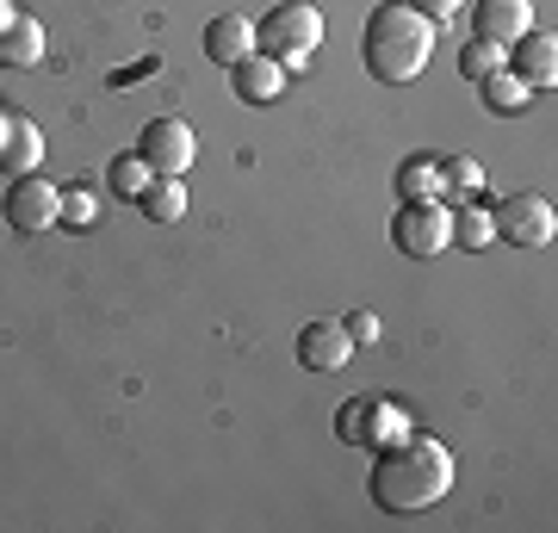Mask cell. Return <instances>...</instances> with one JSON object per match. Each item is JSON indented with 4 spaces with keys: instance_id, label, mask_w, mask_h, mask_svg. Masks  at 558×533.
Wrapping results in <instances>:
<instances>
[{
    "instance_id": "cb8c5ba5",
    "label": "cell",
    "mask_w": 558,
    "mask_h": 533,
    "mask_svg": "<svg viewBox=\"0 0 558 533\" xmlns=\"http://www.w3.org/2000/svg\"><path fill=\"white\" fill-rule=\"evenodd\" d=\"M341 329H348V341H354V348H373V341H379V316H373V311H354Z\"/></svg>"
},
{
    "instance_id": "9c48e42d",
    "label": "cell",
    "mask_w": 558,
    "mask_h": 533,
    "mask_svg": "<svg viewBox=\"0 0 558 533\" xmlns=\"http://www.w3.org/2000/svg\"><path fill=\"white\" fill-rule=\"evenodd\" d=\"M534 32V0H472V38L509 50Z\"/></svg>"
},
{
    "instance_id": "8992f818",
    "label": "cell",
    "mask_w": 558,
    "mask_h": 533,
    "mask_svg": "<svg viewBox=\"0 0 558 533\" xmlns=\"http://www.w3.org/2000/svg\"><path fill=\"white\" fill-rule=\"evenodd\" d=\"M490 230H497L509 249H546V242L558 237V211H553V198L515 193V198H502L497 211H490Z\"/></svg>"
},
{
    "instance_id": "9a60e30c",
    "label": "cell",
    "mask_w": 558,
    "mask_h": 533,
    "mask_svg": "<svg viewBox=\"0 0 558 533\" xmlns=\"http://www.w3.org/2000/svg\"><path fill=\"white\" fill-rule=\"evenodd\" d=\"M131 205H137L149 223H180L186 218V186H180V174H149V186H143Z\"/></svg>"
},
{
    "instance_id": "7402d4cb",
    "label": "cell",
    "mask_w": 558,
    "mask_h": 533,
    "mask_svg": "<svg viewBox=\"0 0 558 533\" xmlns=\"http://www.w3.org/2000/svg\"><path fill=\"white\" fill-rule=\"evenodd\" d=\"M502 62H509V50H497V44L472 38V44H465V50H459V75H465V81H472V87H478L484 75H497Z\"/></svg>"
},
{
    "instance_id": "7c38bea8",
    "label": "cell",
    "mask_w": 558,
    "mask_h": 533,
    "mask_svg": "<svg viewBox=\"0 0 558 533\" xmlns=\"http://www.w3.org/2000/svg\"><path fill=\"white\" fill-rule=\"evenodd\" d=\"M230 87H236L242 106H274V99L286 94V69L255 50V57H242L236 69H230Z\"/></svg>"
},
{
    "instance_id": "30bf717a",
    "label": "cell",
    "mask_w": 558,
    "mask_h": 533,
    "mask_svg": "<svg viewBox=\"0 0 558 533\" xmlns=\"http://www.w3.org/2000/svg\"><path fill=\"white\" fill-rule=\"evenodd\" d=\"M509 69L527 81V94H553L558 87V38L553 32H527L509 44Z\"/></svg>"
},
{
    "instance_id": "5bb4252c",
    "label": "cell",
    "mask_w": 558,
    "mask_h": 533,
    "mask_svg": "<svg viewBox=\"0 0 558 533\" xmlns=\"http://www.w3.org/2000/svg\"><path fill=\"white\" fill-rule=\"evenodd\" d=\"M44 161V131L32 119H7V143H0V174H38Z\"/></svg>"
},
{
    "instance_id": "ba28073f",
    "label": "cell",
    "mask_w": 558,
    "mask_h": 533,
    "mask_svg": "<svg viewBox=\"0 0 558 533\" xmlns=\"http://www.w3.org/2000/svg\"><path fill=\"white\" fill-rule=\"evenodd\" d=\"M137 156L149 161V174H186L193 156H199V137L186 119H149L137 137Z\"/></svg>"
},
{
    "instance_id": "ac0fdd59",
    "label": "cell",
    "mask_w": 558,
    "mask_h": 533,
    "mask_svg": "<svg viewBox=\"0 0 558 533\" xmlns=\"http://www.w3.org/2000/svg\"><path fill=\"white\" fill-rule=\"evenodd\" d=\"M478 99L490 106V112H502V119H515V112H527V99H534V94H527V81H521L515 69L502 62L497 75H484V81H478Z\"/></svg>"
},
{
    "instance_id": "d6986e66",
    "label": "cell",
    "mask_w": 558,
    "mask_h": 533,
    "mask_svg": "<svg viewBox=\"0 0 558 533\" xmlns=\"http://www.w3.org/2000/svg\"><path fill=\"white\" fill-rule=\"evenodd\" d=\"M447 223H453V249H465V255H478V249H490L497 242V230H490V211L484 205H447Z\"/></svg>"
},
{
    "instance_id": "277c9868",
    "label": "cell",
    "mask_w": 558,
    "mask_h": 533,
    "mask_svg": "<svg viewBox=\"0 0 558 533\" xmlns=\"http://www.w3.org/2000/svg\"><path fill=\"white\" fill-rule=\"evenodd\" d=\"M391 242H398L410 261H435L453 249V223H447V205L440 198H403L391 211Z\"/></svg>"
},
{
    "instance_id": "5b68a950",
    "label": "cell",
    "mask_w": 558,
    "mask_h": 533,
    "mask_svg": "<svg viewBox=\"0 0 558 533\" xmlns=\"http://www.w3.org/2000/svg\"><path fill=\"white\" fill-rule=\"evenodd\" d=\"M336 435L348 447H385V440L410 435V410L398 397H348L336 410Z\"/></svg>"
},
{
    "instance_id": "4fadbf2b",
    "label": "cell",
    "mask_w": 558,
    "mask_h": 533,
    "mask_svg": "<svg viewBox=\"0 0 558 533\" xmlns=\"http://www.w3.org/2000/svg\"><path fill=\"white\" fill-rule=\"evenodd\" d=\"M205 57L236 69L242 57H255V25L242 20V13H218V20L205 25Z\"/></svg>"
},
{
    "instance_id": "ffe728a7",
    "label": "cell",
    "mask_w": 558,
    "mask_h": 533,
    "mask_svg": "<svg viewBox=\"0 0 558 533\" xmlns=\"http://www.w3.org/2000/svg\"><path fill=\"white\" fill-rule=\"evenodd\" d=\"M143 186H149V161H143L137 149L106 161V193H112V198H137Z\"/></svg>"
},
{
    "instance_id": "603a6c76",
    "label": "cell",
    "mask_w": 558,
    "mask_h": 533,
    "mask_svg": "<svg viewBox=\"0 0 558 533\" xmlns=\"http://www.w3.org/2000/svg\"><path fill=\"white\" fill-rule=\"evenodd\" d=\"M94 218H100V193H94V186H62L57 223H69V230H87Z\"/></svg>"
},
{
    "instance_id": "2e32d148",
    "label": "cell",
    "mask_w": 558,
    "mask_h": 533,
    "mask_svg": "<svg viewBox=\"0 0 558 533\" xmlns=\"http://www.w3.org/2000/svg\"><path fill=\"white\" fill-rule=\"evenodd\" d=\"M478 186H484V168L472 156H435V198L465 205V198H478Z\"/></svg>"
},
{
    "instance_id": "484cf974",
    "label": "cell",
    "mask_w": 558,
    "mask_h": 533,
    "mask_svg": "<svg viewBox=\"0 0 558 533\" xmlns=\"http://www.w3.org/2000/svg\"><path fill=\"white\" fill-rule=\"evenodd\" d=\"M13 20H20V7H13V0H0V32H7Z\"/></svg>"
},
{
    "instance_id": "8fae6325",
    "label": "cell",
    "mask_w": 558,
    "mask_h": 533,
    "mask_svg": "<svg viewBox=\"0 0 558 533\" xmlns=\"http://www.w3.org/2000/svg\"><path fill=\"white\" fill-rule=\"evenodd\" d=\"M348 354H354V341L341 323H304L299 329V366H311V373H341Z\"/></svg>"
},
{
    "instance_id": "d4e9b609",
    "label": "cell",
    "mask_w": 558,
    "mask_h": 533,
    "mask_svg": "<svg viewBox=\"0 0 558 533\" xmlns=\"http://www.w3.org/2000/svg\"><path fill=\"white\" fill-rule=\"evenodd\" d=\"M410 7H416V13H422L428 25H447V20L459 13V7H465V0H410Z\"/></svg>"
},
{
    "instance_id": "6da1fadb",
    "label": "cell",
    "mask_w": 558,
    "mask_h": 533,
    "mask_svg": "<svg viewBox=\"0 0 558 533\" xmlns=\"http://www.w3.org/2000/svg\"><path fill=\"white\" fill-rule=\"evenodd\" d=\"M366 490L385 514H416V509H435L440 496L453 490V447L447 440H428V435H398L373 447V477Z\"/></svg>"
},
{
    "instance_id": "7a4b0ae2",
    "label": "cell",
    "mask_w": 558,
    "mask_h": 533,
    "mask_svg": "<svg viewBox=\"0 0 558 533\" xmlns=\"http://www.w3.org/2000/svg\"><path fill=\"white\" fill-rule=\"evenodd\" d=\"M428 50H435V25L422 20L410 0H385L366 13V32H360V62L366 75L385 81V87H403L428 69Z\"/></svg>"
},
{
    "instance_id": "44dd1931",
    "label": "cell",
    "mask_w": 558,
    "mask_h": 533,
    "mask_svg": "<svg viewBox=\"0 0 558 533\" xmlns=\"http://www.w3.org/2000/svg\"><path fill=\"white\" fill-rule=\"evenodd\" d=\"M391 186H398V198H435V156H403Z\"/></svg>"
},
{
    "instance_id": "3957f363",
    "label": "cell",
    "mask_w": 558,
    "mask_h": 533,
    "mask_svg": "<svg viewBox=\"0 0 558 533\" xmlns=\"http://www.w3.org/2000/svg\"><path fill=\"white\" fill-rule=\"evenodd\" d=\"M317 44H323V13L311 0H279L255 20V50L274 57L279 69H304Z\"/></svg>"
},
{
    "instance_id": "52a82bcc",
    "label": "cell",
    "mask_w": 558,
    "mask_h": 533,
    "mask_svg": "<svg viewBox=\"0 0 558 533\" xmlns=\"http://www.w3.org/2000/svg\"><path fill=\"white\" fill-rule=\"evenodd\" d=\"M0 211H7V223H13L20 237H44V230L57 223V211H62V186H50L44 174H13Z\"/></svg>"
},
{
    "instance_id": "e0dca14e",
    "label": "cell",
    "mask_w": 558,
    "mask_h": 533,
    "mask_svg": "<svg viewBox=\"0 0 558 533\" xmlns=\"http://www.w3.org/2000/svg\"><path fill=\"white\" fill-rule=\"evenodd\" d=\"M38 57H44V25L32 13H20V20L0 32V62L7 69H38Z\"/></svg>"
}]
</instances>
